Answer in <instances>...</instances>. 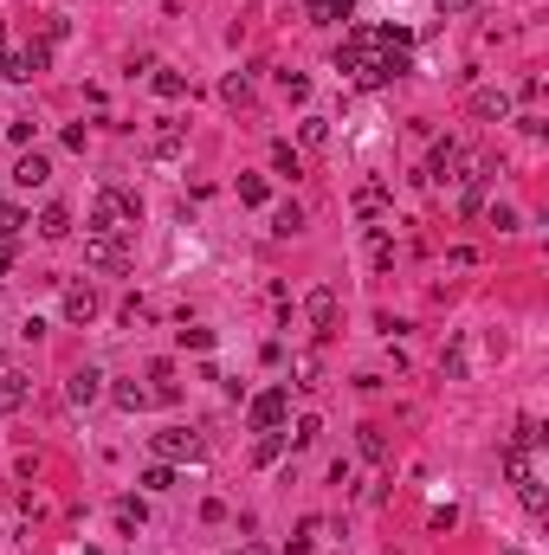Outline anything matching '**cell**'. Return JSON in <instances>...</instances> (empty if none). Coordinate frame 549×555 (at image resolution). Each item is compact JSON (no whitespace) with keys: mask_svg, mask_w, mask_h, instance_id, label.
Listing matches in <instances>:
<instances>
[{"mask_svg":"<svg viewBox=\"0 0 549 555\" xmlns=\"http://www.w3.org/2000/svg\"><path fill=\"white\" fill-rule=\"evenodd\" d=\"M136 213H143V201H136V194H123V187H104L97 201H91V213H85V227L91 233H136Z\"/></svg>","mask_w":549,"mask_h":555,"instance_id":"cell-1","label":"cell"},{"mask_svg":"<svg viewBox=\"0 0 549 555\" xmlns=\"http://www.w3.org/2000/svg\"><path fill=\"white\" fill-rule=\"evenodd\" d=\"M149 452L162 465H195L207 446H201V433H187V427H169V433H149Z\"/></svg>","mask_w":549,"mask_h":555,"instance_id":"cell-2","label":"cell"},{"mask_svg":"<svg viewBox=\"0 0 549 555\" xmlns=\"http://www.w3.org/2000/svg\"><path fill=\"white\" fill-rule=\"evenodd\" d=\"M375 46H381L375 26H349L343 46H337V71H343V78H355V71H362V65L375 59Z\"/></svg>","mask_w":549,"mask_h":555,"instance_id":"cell-3","label":"cell"},{"mask_svg":"<svg viewBox=\"0 0 549 555\" xmlns=\"http://www.w3.org/2000/svg\"><path fill=\"white\" fill-rule=\"evenodd\" d=\"M85 259H91L97 271H129V245H123L117 233H91V239H85Z\"/></svg>","mask_w":549,"mask_h":555,"instance_id":"cell-4","label":"cell"},{"mask_svg":"<svg viewBox=\"0 0 549 555\" xmlns=\"http://www.w3.org/2000/svg\"><path fill=\"white\" fill-rule=\"evenodd\" d=\"M285 413H291V394H285V387H265V394L253 401V433H279Z\"/></svg>","mask_w":549,"mask_h":555,"instance_id":"cell-5","label":"cell"},{"mask_svg":"<svg viewBox=\"0 0 549 555\" xmlns=\"http://www.w3.org/2000/svg\"><path fill=\"white\" fill-rule=\"evenodd\" d=\"M459 162H465V149H459L453 136H446V143H433V155H427V175H420V181H433V187H446Z\"/></svg>","mask_w":549,"mask_h":555,"instance_id":"cell-6","label":"cell"},{"mask_svg":"<svg viewBox=\"0 0 549 555\" xmlns=\"http://www.w3.org/2000/svg\"><path fill=\"white\" fill-rule=\"evenodd\" d=\"M149 155H155V162H181V155H187V129H181V123H155Z\"/></svg>","mask_w":549,"mask_h":555,"instance_id":"cell-7","label":"cell"},{"mask_svg":"<svg viewBox=\"0 0 549 555\" xmlns=\"http://www.w3.org/2000/svg\"><path fill=\"white\" fill-rule=\"evenodd\" d=\"M59 311H65V323H91V317H97V291H91V285H65Z\"/></svg>","mask_w":549,"mask_h":555,"instance_id":"cell-8","label":"cell"},{"mask_svg":"<svg viewBox=\"0 0 549 555\" xmlns=\"http://www.w3.org/2000/svg\"><path fill=\"white\" fill-rule=\"evenodd\" d=\"M13 181H20L26 194H33V187H46V181H52V162H46L39 149H26V155L13 162Z\"/></svg>","mask_w":549,"mask_h":555,"instance_id":"cell-9","label":"cell"},{"mask_svg":"<svg viewBox=\"0 0 549 555\" xmlns=\"http://www.w3.org/2000/svg\"><path fill=\"white\" fill-rule=\"evenodd\" d=\"M465 110H472L478 123H504V117H511V91H472V104H465Z\"/></svg>","mask_w":549,"mask_h":555,"instance_id":"cell-10","label":"cell"},{"mask_svg":"<svg viewBox=\"0 0 549 555\" xmlns=\"http://www.w3.org/2000/svg\"><path fill=\"white\" fill-rule=\"evenodd\" d=\"M65 394H71V407H91V401L104 394V375H97V369H71V381H65Z\"/></svg>","mask_w":549,"mask_h":555,"instance_id":"cell-11","label":"cell"},{"mask_svg":"<svg viewBox=\"0 0 549 555\" xmlns=\"http://www.w3.org/2000/svg\"><path fill=\"white\" fill-rule=\"evenodd\" d=\"M304 311H311V329H317V336H323V329H329V323H337V291H329V285H317V291H311V303H304Z\"/></svg>","mask_w":549,"mask_h":555,"instance_id":"cell-12","label":"cell"},{"mask_svg":"<svg viewBox=\"0 0 549 555\" xmlns=\"http://www.w3.org/2000/svg\"><path fill=\"white\" fill-rule=\"evenodd\" d=\"M20 407H26V375L0 369V413H20Z\"/></svg>","mask_w":549,"mask_h":555,"instance_id":"cell-13","label":"cell"},{"mask_svg":"<svg viewBox=\"0 0 549 555\" xmlns=\"http://www.w3.org/2000/svg\"><path fill=\"white\" fill-rule=\"evenodd\" d=\"M220 97H227L233 110H245V104H253V71H227V78H220Z\"/></svg>","mask_w":549,"mask_h":555,"instance_id":"cell-14","label":"cell"},{"mask_svg":"<svg viewBox=\"0 0 549 555\" xmlns=\"http://www.w3.org/2000/svg\"><path fill=\"white\" fill-rule=\"evenodd\" d=\"M143 523H149V504H143V497H117V530H123V536H136Z\"/></svg>","mask_w":549,"mask_h":555,"instance_id":"cell-15","label":"cell"},{"mask_svg":"<svg viewBox=\"0 0 549 555\" xmlns=\"http://www.w3.org/2000/svg\"><path fill=\"white\" fill-rule=\"evenodd\" d=\"M149 381H155V387H149V401H181V381H175V369H169V362H149Z\"/></svg>","mask_w":549,"mask_h":555,"instance_id":"cell-16","label":"cell"},{"mask_svg":"<svg viewBox=\"0 0 549 555\" xmlns=\"http://www.w3.org/2000/svg\"><path fill=\"white\" fill-rule=\"evenodd\" d=\"M337 20H355V0H311V26H337Z\"/></svg>","mask_w":549,"mask_h":555,"instance_id":"cell-17","label":"cell"},{"mask_svg":"<svg viewBox=\"0 0 549 555\" xmlns=\"http://www.w3.org/2000/svg\"><path fill=\"white\" fill-rule=\"evenodd\" d=\"M271 175H285V181L304 175V162H297V149H291V143H271Z\"/></svg>","mask_w":549,"mask_h":555,"instance_id":"cell-18","label":"cell"},{"mask_svg":"<svg viewBox=\"0 0 549 555\" xmlns=\"http://www.w3.org/2000/svg\"><path fill=\"white\" fill-rule=\"evenodd\" d=\"M110 401H117L123 413H143V407H149V387H136V381H117V387H110Z\"/></svg>","mask_w":549,"mask_h":555,"instance_id":"cell-19","label":"cell"},{"mask_svg":"<svg viewBox=\"0 0 549 555\" xmlns=\"http://www.w3.org/2000/svg\"><path fill=\"white\" fill-rule=\"evenodd\" d=\"M271 233H279V239H291V233H304V207H279V213H271Z\"/></svg>","mask_w":549,"mask_h":555,"instance_id":"cell-20","label":"cell"},{"mask_svg":"<svg viewBox=\"0 0 549 555\" xmlns=\"http://www.w3.org/2000/svg\"><path fill=\"white\" fill-rule=\"evenodd\" d=\"M39 233H46V239H65V233H71V207H46V213H39Z\"/></svg>","mask_w":549,"mask_h":555,"instance_id":"cell-21","label":"cell"},{"mask_svg":"<svg viewBox=\"0 0 549 555\" xmlns=\"http://www.w3.org/2000/svg\"><path fill=\"white\" fill-rule=\"evenodd\" d=\"M239 201H245V207H265V201H271L265 175H239Z\"/></svg>","mask_w":549,"mask_h":555,"instance_id":"cell-22","label":"cell"},{"mask_svg":"<svg viewBox=\"0 0 549 555\" xmlns=\"http://www.w3.org/2000/svg\"><path fill=\"white\" fill-rule=\"evenodd\" d=\"M381 207H388V187L381 181H369L362 194H355V213H381Z\"/></svg>","mask_w":549,"mask_h":555,"instance_id":"cell-23","label":"cell"},{"mask_svg":"<svg viewBox=\"0 0 549 555\" xmlns=\"http://www.w3.org/2000/svg\"><path fill=\"white\" fill-rule=\"evenodd\" d=\"M143 491H175V465H162V459H155V465L143 471Z\"/></svg>","mask_w":549,"mask_h":555,"instance_id":"cell-24","label":"cell"},{"mask_svg":"<svg viewBox=\"0 0 549 555\" xmlns=\"http://www.w3.org/2000/svg\"><path fill=\"white\" fill-rule=\"evenodd\" d=\"M355 446H362V459H381V452H388V439H381V427H362V433H355Z\"/></svg>","mask_w":549,"mask_h":555,"instance_id":"cell-25","label":"cell"},{"mask_svg":"<svg viewBox=\"0 0 549 555\" xmlns=\"http://www.w3.org/2000/svg\"><path fill=\"white\" fill-rule=\"evenodd\" d=\"M155 91H162V97H187V78H181V71H162V65H155Z\"/></svg>","mask_w":549,"mask_h":555,"instance_id":"cell-26","label":"cell"},{"mask_svg":"<svg viewBox=\"0 0 549 555\" xmlns=\"http://www.w3.org/2000/svg\"><path fill=\"white\" fill-rule=\"evenodd\" d=\"M279 452H285V433H259V446H253V459H259V465H271Z\"/></svg>","mask_w":549,"mask_h":555,"instance_id":"cell-27","label":"cell"},{"mask_svg":"<svg viewBox=\"0 0 549 555\" xmlns=\"http://www.w3.org/2000/svg\"><path fill=\"white\" fill-rule=\"evenodd\" d=\"M329 143V117H304V149H323Z\"/></svg>","mask_w":549,"mask_h":555,"instance_id":"cell-28","label":"cell"},{"mask_svg":"<svg viewBox=\"0 0 549 555\" xmlns=\"http://www.w3.org/2000/svg\"><path fill=\"white\" fill-rule=\"evenodd\" d=\"M59 39H71V20L65 13H46V39L39 46H59Z\"/></svg>","mask_w":549,"mask_h":555,"instance_id":"cell-29","label":"cell"},{"mask_svg":"<svg viewBox=\"0 0 549 555\" xmlns=\"http://www.w3.org/2000/svg\"><path fill=\"white\" fill-rule=\"evenodd\" d=\"M369 253H375V265H395V239L375 227V233H369Z\"/></svg>","mask_w":549,"mask_h":555,"instance_id":"cell-30","label":"cell"},{"mask_svg":"<svg viewBox=\"0 0 549 555\" xmlns=\"http://www.w3.org/2000/svg\"><path fill=\"white\" fill-rule=\"evenodd\" d=\"M317 433H323V427H317V413H304V420H297V427H291V446H311V439H317Z\"/></svg>","mask_w":549,"mask_h":555,"instance_id":"cell-31","label":"cell"},{"mask_svg":"<svg viewBox=\"0 0 549 555\" xmlns=\"http://www.w3.org/2000/svg\"><path fill=\"white\" fill-rule=\"evenodd\" d=\"M20 227H26V213H20V207H0V239H13Z\"/></svg>","mask_w":549,"mask_h":555,"instance_id":"cell-32","label":"cell"},{"mask_svg":"<svg viewBox=\"0 0 549 555\" xmlns=\"http://www.w3.org/2000/svg\"><path fill=\"white\" fill-rule=\"evenodd\" d=\"M285 97H291V104H304V97H311V85H304L297 71H285Z\"/></svg>","mask_w":549,"mask_h":555,"instance_id":"cell-33","label":"cell"},{"mask_svg":"<svg viewBox=\"0 0 549 555\" xmlns=\"http://www.w3.org/2000/svg\"><path fill=\"white\" fill-rule=\"evenodd\" d=\"M485 0H439V13H478Z\"/></svg>","mask_w":549,"mask_h":555,"instance_id":"cell-34","label":"cell"},{"mask_svg":"<svg viewBox=\"0 0 549 555\" xmlns=\"http://www.w3.org/2000/svg\"><path fill=\"white\" fill-rule=\"evenodd\" d=\"M13 265V239H0V271H7Z\"/></svg>","mask_w":549,"mask_h":555,"instance_id":"cell-35","label":"cell"},{"mask_svg":"<svg viewBox=\"0 0 549 555\" xmlns=\"http://www.w3.org/2000/svg\"><path fill=\"white\" fill-rule=\"evenodd\" d=\"M233 555H265V549H259V543H245V549H233Z\"/></svg>","mask_w":549,"mask_h":555,"instance_id":"cell-36","label":"cell"},{"mask_svg":"<svg viewBox=\"0 0 549 555\" xmlns=\"http://www.w3.org/2000/svg\"><path fill=\"white\" fill-rule=\"evenodd\" d=\"M504 555H524V549H504Z\"/></svg>","mask_w":549,"mask_h":555,"instance_id":"cell-37","label":"cell"}]
</instances>
